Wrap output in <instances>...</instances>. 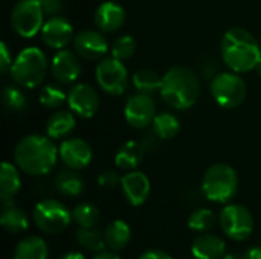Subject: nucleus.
I'll use <instances>...</instances> for the list:
<instances>
[{
  "instance_id": "obj_40",
  "label": "nucleus",
  "mask_w": 261,
  "mask_h": 259,
  "mask_svg": "<svg viewBox=\"0 0 261 259\" xmlns=\"http://www.w3.org/2000/svg\"><path fill=\"white\" fill-rule=\"evenodd\" d=\"M93 259H121L113 252H99Z\"/></svg>"
},
{
  "instance_id": "obj_5",
  "label": "nucleus",
  "mask_w": 261,
  "mask_h": 259,
  "mask_svg": "<svg viewBox=\"0 0 261 259\" xmlns=\"http://www.w3.org/2000/svg\"><path fill=\"white\" fill-rule=\"evenodd\" d=\"M239 189L236 169L228 163H214L210 166L202 180L203 195L214 203L231 202Z\"/></svg>"
},
{
  "instance_id": "obj_37",
  "label": "nucleus",
  "mask_w": 261,
  "mask_h": 259,
  "mask_svg": "<svg viewBox=\"0 0 261 259\" xmlns=\"http://www.w3.org/2000/svg\"><path fill=\"white\" fill-rule=\"evenodd\" d=\"M12 67V56L9 52V47L5 41L0 43V72L5 75L8 70H11Z\"/></svg>"
},
{
  "instance_id": "obj_22",
  "label": "nucleus",
  "mask_w": 261,
  "mask_h": 259,
  "mask_svg": "<svg viewBox=\"0 0 261 259\" xmlns=\"http://www.w3.org/2000/svg\"><path fill=\"white\" fill-rule=\"evenodd\" d=\"M20 188H21V180H20V174H18L17 168L9 162H3L2 169H0V197H2V200L5 203L12 200L18 194Z\"/></svg>"
},
{
  "instance_id": "obj_2",
  "label": "nucleus",
  "mask_w": 261,
  "mask_h": 259,
  "mask_svg": "<svg viewBox=\"0 0 261 259\" xmlns=\"http://www.w3.org/2000/svg\"><path fill=\"white\" fill-rule=\"evenodd\" d=\"M220 50L225 64L237 73H246L257 69L261 58V46L255 37L243 27L226 31L222 38Z\"/></svg>"
},
{
  "instance_id": "obj_17",
  "label": "nucleus",
  "mask_w": 261,
  "mask_h": 259,
  "mask_svg": "<svg viewBox=\"0 0 261 259\" xmlns=\"http://www.w3.org/2000/svg\"><path fill=\"white\" fill-rule=\"evenodd\" d=\"M121 188H122V194L125 197V200L132 205V206H141L147 202L148 195H150V180L148 177L141 172V171H130L125 176H122L121 179Z\"/></svg>"
},
{
  "instance_id": "obj_29",
  "label": "nucleus",
  "mask_w": 261,
  "mask_h": 259,
  "mask_svg": "<svg viewBox=\"0 0 261 259\" xmlns=\"http://www.w3.org/2000/svg\"><path fill=\"white\" fill-rule=\"evenodd\" d=\"M132 84L135 85V89L139 93H153L156 90H161L162 85V78L150 69H141L138 72H135V75L132 76Z\"/></svg>"
},
{
  "instance_id": "obj_31",
  "label": "nucleus",
  "mask_w": 261,
  "mask_h": 259,
  "mask_svg": "<svg viewBox=\"0 0 261 259\" xmlns=\"http://www.w3.org/2000/svg\"><path fill=\"white\" fill-rule=\"evenodd\" d=\"M40 104L46 108H60L64 102H67V93L57 84H46L41 87L38 95Z\"/></svg>"
},
{
  "instance_id": "obj_36",
  "label": "nucleus",
  "mask_w": 261,
  "mask_h": 259,
  "mask_svg": "<svg viewBox=\"0 0 261 259\" xmlns=\"http://www.w3.org/2000/svg\"><path fill=\"white\" fill-rule=\"evenodd\" d=\"M44 15H49V17H55L61 12L63 9V2L61 0H38Z\"/></svg>"
},
{
  "instance_id": "obj_43",
  "label": "nucleus",
  "mask_w": 261,
  "mask_h": 259,
  "mask_svg": "<svg viewBox=\"0 0 261 259\" xmlns=\"http://www.w3.org/2000/svg\"><path fill=\"white\" fill-rule=\"evenodd\" d=\"M257 70H258V73H260V76H261V58H260V61H258V66H257Z\"/></svg>"
},
{
  "instance_id": "obj_38",
  "label": "nucleus",
  "mask_w": 261,
  "mask_h": 259,
  "mask_svg": "<svg viewBox=\"0 0 261 259\" xmlns=\"http://www.w3.org/2000/svg\"><path fill=\"white\" fill-rule=\"evenodd\" d=\"M139 259H173L167 252L164 250H156V249H151V250H147L144 252Z\"/></svg>"
},
{
  "instance_id": "obj_44",
  "label": "nucleus",
  "mask_w": 261,
  "mask_h": 259,
  "mask_svg": "<svg viewBox=\"0 0 261 259\" xmlns=\"http://www.w3.org/2000/svg\"><path fill=\"white\" fill-rule=\"evenodd\" d=\"M260 46H261V40H260Z\"/></svg>"
},
{
  "instance_id": "obj_6",
  "label": "nucleus",
  "mask_w": 261,
  "mask_h": 259,
  "mask_svg": "<svg viewBox=\"0 0 261 259\" xmlns=\"http://www.w3.org/2000/svg\"><path fill=\"white\" fill-rule=\"evenodd\" d=\"M32 218L41 232L50 235H57L66 231L73 220L72 212L61 202L52 198L38 202L32 211Z\"/></svg>"
},
{
  "instance_id": "obj_1",
  "label": "nucleus",
  "mask_w": 261,
  "mask_h": 259,
  "mask_svg": "<svg viewBox=\"0 0 261 259\" xmlns=\"http://www.w3.org/2000/svg\"><path fill=\"white\" fill-rule=\"evenodd\" d=\"M60 151L46 134H31L23 137L14 150L17 166L29 176H44L52 171Z\"/></svg>"
},
{
  "instance_id": "obj_39",
  "label": "nucleus",
  "mask_w": 261,
  "mask_h": 259,
  "mask_svg": "<svg viewBox=\"0 0 261 259\" xmlns=\"http://www.w3.org/2000/svg\"><path fill=\"white\" fill-rule=\"evenodd\" d=\"M243 259H261V247L257 246V247H251L245 252L243 255Z\"/></svg>"
},
{
  "instance_id": "obj_12",
  "label": "nucleus",
  "mask_w": 261,
  "mask_h": 259,
  "mask_svg": "<svg viewBox=\"0 0 261 259\" xmlns=\"http://www.w3.org/2000/svg\"><path fill=\"white\" fill-rule=\"evenodd\" d=\"M67 104L76 116L89 119L95 116L99 108V96L92 85L76 84L67 93Z\"/></svg>"
},
{
  "instance_id": "obj_9",
  "label": "nucleus",
  "mask_w": 261,
  "mask_h": 259,
  "mask_svg": "<svg viewBox=\"0 0 261 259\" xmlns=\"http://www.w3.org/2000/svg\"><path fill=\"white\" fill-rule=\"evenodd\" d=\"M95 78L101 90L112 96L122 95L128 87V70L124 63L115 56L102 58L98 63Z\"/></svg>"
},
{
  "instance_id": "obj_20",
  "label": "nucleus",
  "mask_w": 261,
  "mask_h": 259,
  "mask_svg": "<svg viewBox=\"0 0 261 259\" xmlns=\"http://www.w3.org/2000/svg\"><path fill=\"white\" fill-rule=\"evenodd\" d=\"M75 113L66 111V110H57L54 111L47 122H46V134L50 139H64L67 137L76 125Z\"/></svg>"
},
{
  "instance_id": "obj_3",
  "label": "nucleus",
  "mask_w": 261,
  "mask_h": 259,
  "mask_svg": "<svg viewBox=\"0 0 261 259\" xmlns=\"http://www.w3.org/2000/svg\"><path fill=\"white\" fill-rule=\"evenodd\" d=\"M159 92L167 105L176 110H187L199 99L200 82L191 69L174 66L162 76V85Z\"/></svg>"
},
{
  "instance_id": "obj_13",
  "label": "nucleus",
  "mask_w": 261,
  "mask_h": 259,
  "mask_svg": "<svg viewBox=\"0 0 261 259\" xmlns=\"http://www.w3.org/2000/svg\"><path fill=\"white\" fill-rule=\"evenodd\" d=\"M73 49L84 60H101L109 50V41L99 29H86L75 35Z\"/></svg>"
},
{
  "instance_id": "obj_26",
  "label": "nucleus",
  "mask_w": 261,
  "mask_h": 259,
  "mask_svg": "<svg viewBox=\"0 0 261 259\" xmlns=\"http://www.w3.org/2000/svg\"><path fill=\"white\" fill-rule=\"evenodd\" d=\"M6 208L2 212L0 217V223L3 226V229L9 234H21L28 229L29 221H28V215L24 214V211H21L17 206H11L9 203H5Z\"/></svg>"
},
{
  "instance_id": "obj_28",
  "label": "nucleus",
  "mask_w": 261,
  "mask_h": 259,
  "mask_svg": "<svg viewBox=\"0 0 261 259\" xmlns=\"http://www.w3.org/2000/svg\"><path fill=\"white\" fill-rule=\"evenodd\" d=\"M75 235H76L78 244L86 250L99 253V252H104V249L107 247L104 232H99L95 227H80Z\"/></svg>"
},
{
  "instance_id": "obj_30",
  "label": "nucleus",
  "mask_w": 261,
  "mask_h": 259,
  "mask_svg": "<svg viewBox=\"0 0 261 259\" xmlns=\"http://www.w3.org/2000/svg\"><path fill=\"white\" fill-rule=\"evenodd\" d=\"M2 102L3 107L14 114H18L26 110L28 98L26 95L15 85H5L2 90Z\"/></svg>"
},
{
  "instance_id": "obj_10",
  "label": "nucleus",
  "mask_w": 261,
  "mask_h": 259,
  "mask_svg": "<svg viewBox=\"0 0 261 259\" xmlns=\"http://www.w3.org/2000/svg\"><path fill=\"white\" fill-rule=\"evenodd\" d=\"M220 226L228 238L245 241L254 232V217L242 205H228L220 212Z\"/></svg>"
},
{
  "instance_id": "obj_19",
  "label": "nucleus",
  "mask_w": 261,
  "mask_h": 259,
  "mask_svg": "<svg viewBox=\"0 0 261 259\" xmlns=\"http://www.w3.org/2000/svg\"><path fill=\"white\" fill-rule=\"evenodd\" d=\"M226 252L225 241L213 234L197 237L191 246V253L196 259H222Z\"/></svg>"
},
{
  "instance_id": "obj_7",
  "label": "nucleus",
  "mask_w": 261,
  "mask_h": 259,
  "mask_svg": "<svg viewBox=\"0 0 261 259\" xmlns=\"http://www.w3.org/2000/svg\"><path fill=\"white\" fill-rule=\"evenodd\" d=\"M211 95L223 108H237L246 98V82L237 72H223L211 81Z\"/></svg>"
},
{
  "instance_id": "obj_4",
  "label": "nucleus",
  "mask_w": 261,
  "mask_h": 259,
  "mask_svg": "<svg viewBox=\"0 0 261 259\" xmlns=\"http://www.w3.org/2000/svg\"><path fill=\"white\" fill-rule=\"evenodd\" d=\"M47 69L49 63L44 52L38 47H26L15 56L9 72L18 87L35 89L44 81Z\"/></svg>"
},
{
  "instance_id": "obj_35",
  "label": "nucleus",
  "mask_w": 261,
  "mask_h": 259,
  "mask_svg": "<svg viewBox=\"0 0 261 259\" xmlns=\"http://www.w3.org/2000/svg\"><path fill=\"white\" fill-rule=\"evenodd\" d=\"M121 179L115 171H104L98 177V185L104 189H113L118 185H121Z\"/></svg>"
},
{
  "instance_id": "obj_42",
  "label": "nucleus",
  "mask_w": 261,
  "mask_h": 259,
  "mask_svg": "<svg viewBox=\"0 0 261 259\" xmlns=\"http://www.w3.org/2000/svg\"><path fill=\"white\" fill-rule=\"evenodd\" d=\"M222 259H240V258H239V256H236V255H225Z\"/></svg>"
},
{
  "instance_id": "obj_11",
  "label": "nucleus",
  "mask_w": 261,
  "mask_h": 259,
  "mask_svg": "<svg viewBox=\"0 0 261 259\" xmlns=\"http://www.w3.org/2000/svg\"><path fill=\"white\" fill-rule=\"evenodd\" d=\"M124 118L132 128H147L156 118V104L147 93L130 96L124 107Z\"/></svg>"
},
{
  "instance_id": "obj_21",
  "label": "nucleus",
  "mask_w": 261,
  "mask_h": 259,
  "mask_svg": "<svg viewBox=\"0 0 261 259\" xmlns=\"http://www.w3.org/2000/svg\"><path fill=\"white\" fill-rule=\"evenodd\" d=\"M145 153L144 143L138 140H128L125 142L115 156V163L119 169L124 171H133L142 160Z\"/></svg>"
},
{
  "instance_id": "obj_8",
  "label": "nucleus",
  "mask_w": 261,
  "mask_h": 259,
  "mask_svg": "<svg viewBox=\"0 0 261 259\" xmlns=\"http://www.w3.org/2000/svg\"><path fill=\"white\" fill-rule=\"evenodd\" d=\"M44 12L38 0H18L11 11V27L23 38H32L44 24Z\"/></svg>"
},
{
  "instance_id": "obj_33",
  "label": "nucleus",
  "mask_w": 261,
  "mask_h": 259,
  "mask_svg": "<svg viewBox=\"0 0 261 259\" xmlns=\"http://www.w3.org/2000/svg\"><path fill=\"white\" fill-rule=\"evenodd\" d=\"M216 224V215L210 209H197L188 217V227L196 232H208Z\"/></svg>"
},
{
  "instance_id": "obj_23",
  "label": "nucleus",
  "mask_w": 261,
  "mask_h": 259,
  "mask_svg": "<svg viewBox=\"0 0 261 259\" xmlns=\"http://www.w3.org/2000/svg\"><path fill=\"white\" fill-rule=\"evenodd\" d=\"M104 238L107 243V247L113 252L122 250L132 240V229L130 226L122 221V220H115L112 221L106 231H104Z\"/></svg>"
},
{
  "instance_id": "obj_32",
  "label": "nucleus",
  "mask_w": 261,
  "mask_h": 259,
  "mask_svg": "<svg viewBox=\"0 0 261 259\" xmlns=\"http://www.w3.org/2000/svg\"><path fill=\"white\" fill-rule=\"evenodd\" d=\"M72 217L80 227H95L99 221V209L92 203H80L72 211Z\"/></svg>"
},
{
  "instance_id": "obj_14",
  "label": "nucleus",
  "mask_w": 261,
  "mask_h": 259,
  "mask_svg": "<svg viewBox=\"0 0 261 259\" xmlns=\"http://www.w3.org/2000/svg\"><path fill=\"white\" fill-rule=\"evenodd\" d=\"M58 151H60L61 162L67 168L75 169V171L84 169L86 166H89L93 157V151L90 145L84 139H80V137L64 139Z\"/></svg>"
},
{
  "instance_id": "obj_24",
  "label": "nucleus",
  "mask_w": 261,
  "mask_h": 259,
  "mask_svg": "<svg viewBox=\"0 0 261 259\" xmlns=\"http://www.w3.org/2000/svg\"><path fill=\"white\" fill-rule=\"evenodd\" d=\"M47 243L40 237H28L21 240L14 250V259H47Z\"/></svg>"
},
{
  "instance_id": "obj_41",
  "label": "nucleus",
  "mask_w": 261,
  "mask_h": 259,
  "mask_svg": "<svg viewBox=\"0 0 261 259\" xmlns=\"http://www.w3.org/2000/svg\"><path fill=\"white\" fill-rule=\"evenodd\" d=\"M60 259H86V258H84V255H83V253H80V252H67V253H64V255H63Z\"/></svg>"
},
{
  "instance_id": "obj_34",
  "label": "nucleus",
  "mask_w": 261,
  "mask_h": 259,
  "mask_svg": "<svg viewBox=\"0 0 261 259\" xmlns=\"http://www.w3.org/2000/svg\"><path fill=\"white\" fill-rule=\"evenodd\" d=\"M136 52V41L132 35H121L112 43V56L125 61L130 60Z\"/></svg>"
},
{
  "instance_id": "obj_27",
  "label": "nucleus",
  "mask_w": 261,
  "mask_h": 259,
  "mask_svg": "<svg viewBox=\"0 0 261 259\" xmlns=\"http://www.w3.org/2000/svg\"><path fill=\"white\" fill-rule=\"evenodd\" d=\"M151 125H153L154 134L159 139H162V140L173 139L180 131V122H179V119L173 113H167V111L156 114V118L153 119V124Z\"/></svg>"
},
{
  "instance_id": "obj_16",
  "label": "nucleus",
  "mask_w": 261,
  "mask_h": 259,
  "mask_svg": "<svg viewBox=\"0 0 261 259\" xmlns=\"http://www.w3.org/2000/svg\"><path fill=\"white\" fill-rule=\"evenodd\" d=\"M41 38L47 47L61 50L70 41H73V26L64 17H49L41 27Z\"/></svg>"
},
{
  "instance_id": "obj_15",
  "label": "nucleus",
  "mask_w": 261,
  "mask_h": 259,
  "mask_svg": "<svg viewBox=\"0 0 261 259\" xmlns=\"http://www.w3.org/2000/svg\"><path fill=\"white\" fill-rule=\"evenodd\" d=\"M80 55L73 50L61 49L50 61V73L60 84H72L81 75Z\"/></svg>"
},
{
  "instance_id": "obj_18",
  "label": "nucleus",
  "mask_w": 261,
  "mask_h": 259,
  "mask_svg": "<svg viewBox=\"0 0 261 259\" xmlns=\"http://www.w3.org/2000/svg\"><path fill=\"white\" fill-rule=\"evenodd\" d=\"M95 26L101 32H115L125 21V11L115 2H104L95 11Z\"/></svg>"
},
{
  "instance_id": "obj_25",
  "label": "nucleus",
  "mask_w": 261,
  "mask_h": 259,
  "mask_svg": "<svg viewBox=\"0 0 261 259\" xmlns=\"http://www.w3.org/2000/svg\"><path fill=\"white\" fill-rule=\"evenodd\" d=\"M55 188L64 197H78L84 191V180L78 172H75V169L69 168L57 174Z\"/></svg>"
}]
</instances>
